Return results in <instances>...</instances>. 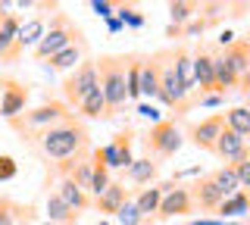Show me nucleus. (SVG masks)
I'll use <instances>...</instances> for the list:
<instances>
[{
	"label": "nucleus",
	"instance_id": "obj_1",
	"mask_svg": "<svg viewBox=\"0 0 250 225\" xmlns=\"http://www.w3.org/2000/svg\"><path fill=\"white\" fill-rule=\"evenodd\" d=\"M84 147H88V131H84L82 122H72V119L47 128L41 135V150L57 163L78 160V153H82Z\"/></svg>",
	"mask_w": 250,
	"mask_h": 225
},
{
	"label": "nucleus",
	"instance_id": "obj_2",
	"mask_svg": "<svg viewBox=\"0 0 250 225\" xmlns=\"http://www.w3.org/2000/svg\"><path fill=\"white\" fill-rule=\"evenodd\" d=\"M128 63H131V57H104L97 66L100 91H104L109 116L128 103V94H125V69H128Z\"/></svg>",
	"mask_w": 250,
	"mask_h": 225
},
{
	"label": "nucleus",
	"instance_id": "obj_3",
	"mask_svg": "<svg viewBox=\"0 0 250 225\" xmlns=\"http://www.w3.org/2000/svg\"><path fill=\"white\" fill-rule=\"evenodd\" d=\"M72 44H78V28L69 25V19L66 16H57L50 22V28L44 32V38L38 41V47H35V60H50V57H57L60 50H66V47H72Z\"/></svg>",
	"mask_w": 250,
	"mask_h": 225
},
{
	"label": "nucleus",
	"instance_id": "obj_4",
	"mask_svg": "<svg viewBox=\"0 0 250 225\" xmlns=\"http://www.w3.org/2000/svg\"><path fill=\"white\" fill-rule=\"evenodd\" d=\"M156 60H160V100L166 106H178V110H188V91L185 84L178 82L175 75V66H172V50H163L156 53Z\"/></svg>",
	"mask_w": 250,
	"mask_h": 225
},
{
	"label": "nucleus",
	"instance_id": "obj_5",
	"mask_svg": "<svg viewBox=\"0 0 250 225\" xmlns=\"http://www.w3.org/2000/svg\"><path fill=\"white\" fill-rule=\"evenodd\" d=\"M147 150L160 160L175 157V153L182 150V131H178L175 122L163 119V122H156V125H150V131H147Z\"/></svg>",
	"mask_w": 250,
	"mask_h": 225
},
{
	"label": "nucleus",
	"instance_id": "obj_6",
	"mask_svg": "<svg viewBox=\"0 0 250 225\" xmlns=\"http://www.w3.org/2000/svg\"><path fill=\"white\" fill-rule=\"evenodd\" d=\"M97 84H100L97 63H88V60H82V66H78L75 72L66 79V84H62V88H66V100L78 106V103H82V100L88 97L94 88H97Z\"/></svg>",
	"mask_w": 250,
	"mask_h": 225
},
{
	"label": "nucleus",
	"instance_id": "obj_7",
	"mask_svg": "<svg viewBox=\"0 0 250 225\" xmlns=\"http://www.w3.org/2000/svg\"><path fill=\"white\" fill-rule=\"evenodd\" d=\"M69 119V113H66V103H44V106H38V110H28V113H22V119H13V125L16 128H53V125H60V122H66Z\"/></svg>",
	"mask_w": 250,
	"mask_h": 225
},
{
	"label": "nucleus",
	"instance_id": "obj_8",
	"mask_svg": "<svg viewBox=\"0 0 250 225\" xmlns=\"http://www.w3.org/2000/svg\"><path fill=\"white\" fill-rule=\"evenodd\" d=\"M94 157L104 163L106 169H128L135 157H131V138L128 131H122V135H116L109 144H104L100 150H94Z\"/></svg>",
	"mask_w": 250,
	"mask_h": 225
},
{
	"label": "nucleus",
	"instance_id": "obj_9",
	"mask_svg": "<svg viewBox=\"0 0 250 225\" xmlns=\"http://www.w3.org/2000/svg\"><path fill=\"white\" fill-rule=\"evenodd\" d=\"M213 153L219 160H225V166H238V163L247 157V141L241 135H234L231 128H222V135L216 138Z\"/></svg>",
	"mask_w": 250,
	"mask_h": 225
},
{
	"label": "nucleus",
	"instance_id": "obj_10",
	"mask_svg": "<svg viewBox=\"0 0 250 225\" xmlns=\"http://www.w3.org/2000/svg\"><path fill=\"white\" fill-rule=\"evenodd\" d=\"M194 209V197H191V188H182V184H175L166 197L160 200V209H156V216L160 219H172V216H185Z\"/></svg>",
	"mask_w": 250,
	"mask_h": 225
},
{
	"label": "nucleus",
	"instance_id": "obj_11",
	"mask_svg": "<svg viewBox=\"0 0 250 225\" xmlns=\"http://www.w3.org/2000/svg\"><path fill=\"white\" fill-rule=\"evenodd\" d=\"M194 88H200V97L216 91V66L209 50H194Z\"/></svg>",
	"mask_w": 250,
	"mask_h": 225
},
{
	"label": "nucleus",
	"instance_id": "obj_12",
	"mask_svg": "<svg viewBox=\"0 0 250 225\" xmlns=\"http://www.w3.org/2000/svg\"><path fill=\"white\" fill-rule=\"evenodd\" d=\"M222 128H225V116L216 113V116H209V119H203V122H197V125L191 128V141L197 144L200 150H209V153H213L216 138L222 135Z\"/></svg>",
	"mask_w": 250,
	"mask_h": 225
},
{
	"label": "nucleus",
	"instance_id": "obj_13",
	"mask_svg": "<svg viewBox=\"0 0 250 225\" xmlns=\"http://www.w3.org/2000/svg\"><path fill=\"white\" fill-rule=\"evenodd\" d=\"M25 103H28V88H22V84L16 82H6L3 88V97H0V116L3 119H19L22 113H25Z\"/></svg>",
	"mask_w": 250,
	"mask_h": 225
},
{
	"label": "nucleus",
	"instance_id": "obj_14",
	"mask_svg": "<svg viewBox=\"0 0 250 225\" xmlns=\"http://www.w3.org/2000/svg\"><path fill=\"white\" fill-rule=\"evenodd\" d=\"M225 63L231 66V72L238 75V82L241 84H247L250 82V47H247V41H234L225 47Z\"/></svg>",
	"mask_w": 250,
	"mask_h": 225
},
{
	"label": "nucleus",
	"instance_id": "obj_15",
	"mask_svg": "<svg viewBox=\"0 0 250 225\" xmlns=\"http://www.w3.org/2000/svg\"><path fill=\"white\" fill-rule=\"evenodd\" d=\"M53 194H57V197H60L69 209H72V213H82V209H88V206H91V197H88V194H84L82 188H78V184H75L69 175H62V178H60V188L53 191Z\"/></svg>",
	"mask_w": 250,
	"mask_h": 225
},
{
	"label": "nucleus",
	"instance_id": "obj_16",
	"mask_svg": "<svg viewBox=\"0 0 250 225\" xmlns=\"http://www.w3.org/2000/svg\"><path fill=\"white\" fill-rule=\"evenodd\" d=\"M172 188H175V182H169V184H153V188H144V191H141L138 197H135L138 213L144 216V219H147L150 213H156V209H160V200L166 197V194H169Z\"/></svg>",
	"mask_w": 250,
	"mask_h": 225
},
{
	"label": "nucleus",
	"instance_id": "obj_17",
	"mask_svg": "<svg viewBox=\"0 0 250 225\" xmlns=\"http://www.w3.org/2000/svg\"><path fill=\"white\" fill-rule=\"evenodd\" d=\"M172 66H175V75H178V82L185 84L188 94L197 91V88H194V53L191 50H188V47L172 50Z\"/></svg>",
	"mask_w": 250,
	"mask_h": 225
},
{
	"label": "nucleus",
	"instance_id": "obj_18",
	"mask_svg": "<svg viewBox=\"0 0 250 225\" xmlns=\"http://www.w3.org/2000/svg\"><path fill=\"white\" fill-rule=\"evenodd\" d=\"M141 97H160V60H141Z\"/></svg>",
	"mask_w": 250,
	"mask_h": 225
},
{
	"label": "nucleus",
	"instance_id": "obj_19",
	"mask_svg": "<svg viewBox=\"0 0 250 225\" xmlns=\"http://www.w3.org/2000/svg\"><path fill=\"white\" fill-rule=\"evenodd\" d=\"M191 197H194V204H197L200 209H219V204H222V194H219V188L213 184V178H200L197 184H194V191H191Z\"/></svg>",
	"mask_w": 250,
	"mask_h": 225
},
{
	"label": "nucleus",
	"instance_id": "obj_20",
	"mask_svg": "<svg viewBox=\"0 0 250 225\" xmlns=\"http://www.w3.org/2000/svg\"><path fill=\"white\" fill-rule=\"evenodd\" d=\"M128 200V191H125V184H119V182H109V188L100 194L97 200H94V206L100 209V213H109V216H116L119 213V206Z\"/></svg>",
	"mask_w": 250,
	"mask_h": 225
},
{
	"label": "nucleus",
	"instance_id": "obj_21",
	"mask_svg": "<svg viewBox=\"0 0 250 225\" xmlns=\"http://www.w3.org/2000/svg\"><path fill=\"white\" fill-rule=\"evenodd\" d=\"M44 209H47V222H53V225H75L78 222V213H72L57 194H47Z\"/></svg>",
	"mask_w": 250,
	"mask_h": 225
},
{
	"label": "nucleus",
	"instance_id": "obj_22",
	"mask_svg": "<svg viewBox=\"0 0 250 225\" xmlns=\"http://www.w3.org/2000/svg\"><path fill=\"white\" fill-rule=\"evenodd\" d=\"M47 32V25H44V19H28V22H22L19 25V35H16V47H38V41L44 38Z\"/></svg>",
	"mask_w": 250,
	"mask_h": 225
},
{
	"label": "nucleus",
	"instance_id": "obj_23",
	"mask_svg": "<svg viewBox=\"0 0 250 225\" xmlns=\"http://www.w3.org/2000/svg\"><path fill=\"white\" fill-rule=\"evenodd\" d=\"M82 53H84V47H82V41L78 44H72V47H66V50H60L57 57H50V66L53 72H66V69H78L82 66Z\"/></svg>",
	"mask_w": 250,
	"mask_h": 225
},
{
	"label": "nucleus",
	"instance_id": "obj_24",
	"mask_svg": "<svg viewBox=\"0 0 250 225\" xmlns=\"http://www.w3.org/2000/svg\"><path fill=\"white\" fill-rule=\"evenodd\" d=\"M222 116H225V128H231L234 135H241L247 141L250 138V106H231Z\"/></svg>",
	"mask_w": 250,
	"mask_h": 225
},
{
	"label": "nucleus",
	"instance_id": "obj_25",
	"mask_svg": "<svg viewBox=\"0 0 250 225\" xmlns=\"http://www.w3.org/2000/svg\"><path fill=\"white\" fill-rule=\"evenodd\" d=\"M78 110H82L84 119H106L109 113H106V100H104V91H100V84L82 100V103H78Z\"/></svg>",
	"mask_w": 250,
	"mask_h": 225
},
{
	"label": "nucleus",
	"instance_id": "obj_26",
	"mask_svg": "<svg viewBox=\"0 0 250 225\" xmlns=\"http://www.w3.org/2000/svg\"><path fill=\"white\" fill-rule=\"evenodd\" d=\"M125 172H128V182L131 184H150L153 178H156V163L150 157H141V160L131 163Z\"/></svg>",
	"mask_w": 250,
	"mask_h": 225
},
{
	"label": "nucleus",
	"instance_id": "obj_27",
	"mask_svg": "<svg viewBox=\"0 0 250 225\" xmlns=\"http://www.w3.org/2000/svg\"><path fill=\"white\" fill-rule=\"evenodd\" d=\"M209 178H213V184L219 188V194H222V197H231V194H238V191H241V184H238V172H234V166H222L219 172H213Z\"/></svg>",
	"mask_w": 250,
	"mask_h": 225
},
{
	"label": "nucleus",
	"instance_id": "obj_28",
	"mask_svg": "<svg viewBox=\"0 0 250 225\" xmlns=\"http://www.w3.org/2000/svg\"><path fill=\"white\" fill-rule=\"evenodd\" d=\"M247 209H250V194L247 191H238V194H231V197H225L222 204H219L216 213L225 219V216H244Z\"/></svg>",
	"mask_w": 250,
	"mask_h": 225
},
{
	"label": "nucleus",
	"instance_id": "obj_29",
	"mask_svg": "<svg viewBox=\"0 0 250 225\" xmlns=\"http://www.w3.org/2000/svg\"><path fill=\"white\" fill-rule=\"evenodd\" d=\"M200 6L197 3H185V0H172L169 3V19H172V28H178V32H182V25L188 19L194 16V13H197Z\"/></svg>",
	"mask_w": 250,
	"mask_h": 225
},
{
	"label": "nucleus",
	"instance_id": "obj_30",
	"mask_svg": "<svg viewBox=\"0 0 250 225\" xmlns=\"http://www.w3.org/2000/svg\"><path fill=\"white\" fill-rule=\"evenodd\" d=\"M125 94H128V100L141 97V60L138 57H131L128 69H125Z\"/></svg>",
	"mask_w": 250,
	"mask_h": 225
},
{
	"label": "nucleus",
	"instance_id": "obj_31",
	"mask_svg": "<svg viewBox=\"0 0 250 225\" xmlns=\"http://www.w3.org/2000/svg\"><path fill=\"white\" fill-rule=\"evenodd\" d=\"M109 182H113V178H109V169H106L97 157H94V175H91V188H88V191H91V197L97 200L100 194L109 188Z\"/></svg>",
	"mask_w": 250,
	"mask_h": 225
},
{
	"label": "nucleus",
	"instance_id": "obj_32",
	"mask_svg": "<svg viewBox=\"0 0 250 225\" xmlns=\"http://www.w3.org/2000/svg\"><path fill=\"white\" fill-rule=\"evenodd\" d=\"M116 222H119V225H141V222H144V216L138 213V206H135V200H131V197L119 206V213H116Z\"/></svg>",
	"mask_w": 250,
	"mask_h": 225
},
{
	"label": "nucleus",
	"instance_id": "obj_33",
	"mask_svg": "<svg viewBox=\"0 0 250 225\" xmlns=\"http://www.w3.org/2000/svg\"><path fill=\"white\" fill-rule=\"evenodd\" d=\"M116 19H119L122 25H131V28H141V25H144V16L135 13L131 6H116Z\"/></svg>",
	"mask_w": 250,
	"mask_h": 225
},
{
	"label": "nucleus",
	"instance_id": "obj_34",
	"mask_svg": "<svg viewBox=\"0 0 250 225\" xmlns=\"http://www.w3.org/2000/svg\"><path fill=\"white\" fill-rule=\"evenodd\" d=\"M16 172H19L16 160H13V157H0V182H13Z\"/></svg>",
	"mask_w": 250,
	"mask_h": 225
},
{
	"label": "nucleus",
	"instance_id": "obj_35",
	"mask_svg": "<svg viewBox=\"0 0 250 225\" xmlns=\"http://www.w3.org/2000/svg\"><path fill=\"white\" fill-rule=\"evenodd\" d=\"M16 213H22V209L16 204H10V200H0V225H13Z\"/></svg>",
	"mask_w": 250,
	"mask_h": 225
},
{
	"label": "nucleus",
	"instance_id": "obj_36",
	"mask_svg": "<svg viewBox=\"0 0 250 225\" xmlns=\"http://www.w3.org/2000/svg\"><path fill=\"white\" fill-rule=\"evenodd\" d=\"M234 172H238V184H241V191L250 188V163H247V160H241L238 166H234Z\"/></svg>",
	"mask_w": 250,
	"mask_h": 225
},
{
	"label": "nucleus",
	"instance_id": "obj_37",
	"mask_svg": "<svg viewBox=\"0 0 250 225\" xmlns=\"http://www.w3.org/2000/svg\"><path fill=\"white\" fill-rule=\"evenodd\" d=\"M91 10L97 13L100 19H113V10H116V6H113V3H106V0H94V3H91Z\"/></svg>",
	"mask_w": 250,
	"mask_h": 225
},
{
	"label": "nucleus",
	"instance_id": "obj_38",
	"mask_svg": "<svg viewBox=\"0 0 250 225\" xmlns=\"http://www.w3.org/2000/svg\"><path fill=\"white\" fill-rule=\"evenodd\" d=\"M138 116L150 119L153 125H156V122H163V119H160V110H156V106H150V103H141V106H138Z\"/></svg>",
	"mask_w": 250,
	"mask_h": 225
},
{
	"label": "nucleus",
	"instance_id": "obj_39",
	"mask_svg": "<svg viewBox=\"0 0 250 225\" xmlns=\"http://www.w3.org/2000/svg\"><path fill=\"white\" fill-rule=\"evenodd\" d=\"M222 103H225L222 94H207V97H200V106H222Z\"/></svg>",
	"mask_w": 250,
	"mask_h": 225
},
{
	"label": "nucleus",
	"instance_id": "obj_40",
	"mask_svg": "<svg viewBox=\"0 0 250 225\" xmlns=\"http://www.w3.org/2000/svg\"><path fill=\"white\" fill-rule=\"evenodd\" d=\"M203 28H207V22H203V19H194L191 25L185 28V35H203Z\"/></svg>",
	"mask_w": 250,
	"mask_h": 225
},
{
	"label": "nucleus",
	"instance_id": "obj_41",
	"mask_svg": "<svg viewBox=\"0 0 250 225\" xmlns=\"http://www.w3.org/2000/svg\"><path fill=\"white\" fill-rule=\"evenodd\" d=\"M203 10H207V16H219V13L225 10V3H207Z\"/></svg>",
	"mask_w": 250,
	"mask_h": 225
},
{
	"label": "nucleus",
	"instance_id": "obj_42",
	"mask_svg": "<svg viewBox=\"0 0 250 225\" xmlns=\"http://www.w3.org/2000/svg\"><path fill=\"white\" fill-rule=\"evenodd\" d=\"M219 44H222V47H229V44H234V35H231V32H222V35H219Z\"/></svg>",
	"mask_w": 250,
	"mask_h": 225
},
{
	"label": "nucleus",
	"instance_id": "obj_43",
	"mask_svg": "<svg viewBox=\"0 0 250 225\" xmlns=\"http://www.w3.org/2000/svg\"><path fill=\"white\" fill-rule=\"evenodd\" d=\"M106 25H109V32H113V35L122 32V22H119V19H106Z\"/></svg>",
	"mask_w": 250,
	"mask_h": 225
},
{
	"label": "nucleus",
	"instance_id": "obj_44",
	"mask_svg": "<svg viewBox=\"0 0 250 225\" xmlns=\"http://www.w3.org/2000/svg\"><path fill=\"white\" fill-rule=\"evenodd\" d=\"M244 160H247V163H250V147H247V157H244Z\"/></svg>",
	"mask_w": 250,
	"mask_h": 225
},
{
	"label": "nucleus",
	"instance_id": "obj_45",
	"mask_svg": "<svg viewBox=\"0 0 250 225\" xmlns=\"http://www.w3.org/2000/svg\"><path fill=\"white\" fill-rule=\"evenodd\" d=\"M247 47H250V35H247Z\"/></svg>",
	"mask_w": 250,
	"mask_h": 225
},
{
	"label": "nucleus",
	"instance_id": "obj_46",
	"mask_svg": "<svg viewBox=\"0 0 250 225\" xmlns=\"http://www.w3.org/2000/svg\"><path fill=\"white\" fill-rule=\"evenodd\" d=\"M100 225H109V222H100Z\"/></svg>",
	"mask_w": 250,
	"mask_h": 225
},
{
	"label": "nucleus",
	"instance_id": "obj_47",
	"mask_svg": "<svg viewBox=\"0 0 250 225\" xmlns=\"http://www.w3.org/2000/svg\"><path fill=\"white\" fill-rule=\"evenodd\" d=\"M47 225H53V222H47Z\"/></svg>",
	"mask_w": 250,
	"mask_h": 225
},
{
	"label": "nucleus",
	"instance_id": "obj_48",
	"mask_svg": "<svg viewBox=\"0 0 250 225\" xmlns=\"http://www.w3.org/2000/svg\"><path fill=\"white\" fill-rule=\"evenodd\" d=\"M247 213H250V209H247Z\"/></svg>",
	"mask_w": 250,
	"mask_h": 225
},
{
	"label": "nucleus",
	"instance_id": "obj_49",
	"mask_svg": "<svg viewBox=\"0 0 250 225\" xmlns=\"http://www.w3.org/2000/svg\"><path fill=\"white\" fill-rule=\"evenodd\" d=\"M247 6H250V3H247Z\"/></svg>",
	"mask_w": 250,
	"mask_h": 225
}]
</instances>
